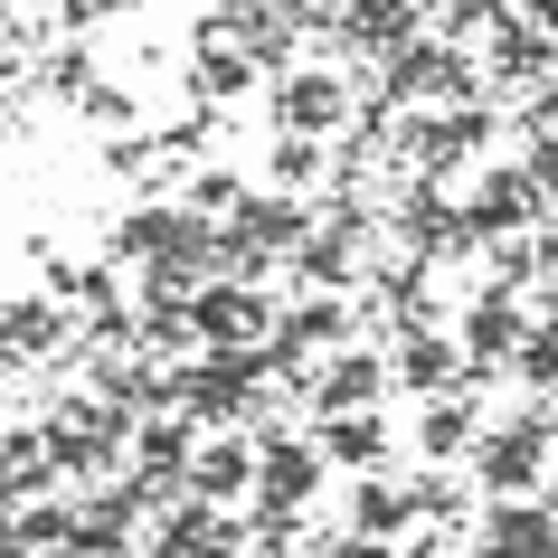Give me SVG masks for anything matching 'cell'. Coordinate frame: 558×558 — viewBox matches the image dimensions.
I'll use <instances>...</instances> for the list:
<instances>
[{
  "mask_svg": "<svg viewBox=\"0 0 558 558\" xmlns=\"http://www.w3.org/2000/svg\"><path fill=\"white\" fill-rule=\"evenodd\" d=\"M549 436H558V408H549V398H521L501 426H483V445H473V483H483L493 501H539V493H549Z\"/></svg>",
  "mask_w": 558,
  "mask_h": 558,
  "instance_id": "6da1fadb",
  "label": "cell"
},
{
  "mask_svg": "<svg viewBox=\"0 0 558 558\" xmlns=\"http://www.w3.org/2000/svg\"><path fill=\"white\" fill-rule=\"evenodd\" d=\"M265 388H275L265 341L256 351H208L180 369V416H199V426H265Z\"/></svg>",
  "mask_w": 558,
  "mask_h": 558,
  "instance_id": "7a4b0ae2",
  "label": "cell"
},
{
  "mask_svg": "<svg viewBox=\"0 0 558 558\" xmlns=\"http://www.w3.org/2000/svg\"><path fill=\"white\" fill-rule=\"evenodd\" d=\"M114 256H143V265H208L218 256V218L199 208H123L114 218Z\"/></svg>",
  "mask_w": 558,
  "mask_h": 558,
  "instance_id": "3957f363",
  "label": "cell"
},
{
  "mask_svg": "<svg viewBox=\"0 0 558 558\" xmlns=\"http://www.w3.org/2000/svg\"><path fill=\"white\" fill-rule=\"evenodd\" d=\"M360 236H369V208L341 190V199H323V218H313V236L294 246V284H313V294H341V284H360Z\"/></svg>",
  "mask_w": 558,
  "mask_h": 558,
  "instance_id": "277c9868",
  "label": "cell"
},
{
  "mask_svg": "<svg viewBox=\"0 0 558 558\" xmlns=\"http://www.w3.org/2000/svg\"><path fill=\"white\" fill-rule=\"evenodd\" d=\"M426 10H436V0H341V10H331V48H341V58H398V48H416V38H426Z\"/></svg>",
  "mask_w": 558,
  "mask_h": 558,
  "instance_id": "5b68a950",
  "label": "cell"
},
{
  "mask_svg": "<svg viewBox=\"0 0 558 558\" xmlns=\"http://www.w3.org/2000/svg\"><path fill=\"white\" fill-rule=\"evenodd\" d=\"M351 114H360V86H351V76H331V66H294V76H275V133H313V143H331Z\"/></svg>",
  "mask_w": 558,
  "mask_h": 558,
  "instance_id": "8992f818",
  "label": "cell"
},
{
  "mask_svg": "<svg viewBox=\"0 0 558 558\" xmlns=\"http://www.w3.org/2000/svg\"><path fill=\"white\" fill-rule=\"evenodd\" d=\"M388 228H398V246H408V256H426V265H436V256H473V246H483V236H473V218L445 199V180H436V171H426L408 199L388 208Z\"/></svg>",
  "mask_w": 558,
  "mask_h": 558,
  "instance_id": "52a82bcc",
  "label": "cell"
},
{
  "mask_svg": "<svg viewBox=\"0 0 558 558\" xmlns=\"http://www.w3.org/2000/svg\"><path fill=\"white\" fill-rule=\"evenodd\" d=\"M313 218H323V208L294 199V190H246L236 218H228V236L246 246V256H265V265H294V246L313 236Z\"/></svg>",
  "mask_w": 558,
  "mask_h": 558,
  "instance_id": "ba28073f",
  "label": "cell"
},
{
  "mask_svg": "<svg viewBox=\"0 0 558 558\" xmlns=\"http://www.w3.org/2000/svg\"><path fill=\"white\" fill-rule=\"evenodd\" d=\"M483 76H493V95H549L558 86V29L501 20V29L483 38Z\"/></svg>",
  "mask_w": 558,
  "mask_h": 558,
  "instance_id": "9c48e42d",
  "label": "cell"
},
{
  "mask_svg": "<svg viewBox=\"0 0 558 558\" xmlns=\"http://www.w3.org/2000/svg\"><path fill=\"white\" fill-rule=\"evenodd\" d=\"M190 313H199V341H208V351H256L265 331L284 323V313L265 303V284H218V275L199 284V303H190Z\"/></svg>",
  "mask_w": 558,
  "mask_h": 558,
  "instance_id": "30bf717a",
  "label": "cell"
},
{
  "mask_svg": "<svg viewBox=\"0 0 558 558\" xmlns=\"http://www.w3.org/2000/svg\"><path fill=\"white\" fill-rule=\"evenodd\" d=\"M199 416H143L133 426V483H151L161 501H180L190 493V454H199Z\"/></svg>",
  "mask_w": 558,
  "mask_h": 558,
  "instance_id": "8fae6325",
  "label": "cell"
},
{
  "mask_svg": "<svg viewBox=\"0 0 558 558\" xmlns=\"http://www.w3.org/2000/svg\"><path fill=\"white\" fill-rule=\"evenodd\" d=\"M539 208H558V199H539V190H530V171H521V161H501V171H483V180H473L464 218H473V236L493 246V236H530V228H539Z\"/></svg>",
  "mask_w": 558,
  "mask_h": 558,
  "instance_id": "7c38bea8",
  "label": "cell"
},
{
  "mask_svg": "<svg viewBox=\"0 0 558 558\" xmlns=\"http://www.w3.org/2000/svg\"><path fill=\"white\" fill-rule=\"evenodd\" d=\"M256 493V426H218V436H199V454H190V501H246Z\"/></svg>",
  "mask_w": 558,
  "mask_h": 558,
  "instance_id": "4fadbf2b",
  "label": "cell"
},
{
  "mask_svg": "<svg viewBox=\"0 0 558 558\" xmlns=\"http://www.w3.org/2000/svg\"><path fill=\"white\" fill-rule=\"evenodd\" d=\"M521 294H501V284H483V294L464 303V331H454V341H464V369H511V351H521Z\"/></svg>",
  "mask_w": 558,
  "mask_h": 558,
  "instance_id": "5bb4252c",
  "label": "cell"
},
{
  "mask_svg": "<svg viewBox=\"0 0 558 558\" xmlns=\"http://www.w3.org/2000/svg\"><path fill=\"white\" fill-rule=\"evenodd\" d=\"M236 539H246V530H236L218 501H190V493L151 521V558H236Z\"/></svg>",
  "mask_w": 558,
  "mask_h": 558,
  "instance_id": "9a60e30c",
  "label": "cell"
},
{
  "mask_svg": "<svg viewBox=\"0 0 558 558\" xmlns=\"http://www.w3.org/2000/svg\"><path fill=\"white\" fill-rule=\"evenodd\" d=\"M483 558H558V511L549 501H493L483 511Z\"/></svg>",
  "mask_w": 558,
  "mask_h": 558,
  "instance_id": "2e32d148",
  "label": "cell"
},
{
  "mask_svg": "<svg viewBox=\"0 0 558 558\" xmlns=\"http://www.w3.org/2000/svg\"><path fill=\"white\" fill-rule=\"evenodd\" d=\"M388 379L416 388V398H445V388L464 379V341H445V331H398V351H388Z\"/></svg>",
  "mask_w": 558,
  "mask_h": 558,
  "instance_id": "e0dca14e",
  "label": "cell"
},
{
  "mask_svg": "<svg viewBox=\"0 0 558 558\" xmlns=\"http://www.w3.org/2000/svg\"><path fill=\"white\" fill-rule=\"evenodd\" d=\"M379 388H388V360L351 341V351H331V369H313V408L351 416V408H379Z\"/></svg>",
  "mask_w": 558,
  "mask_h": 558,
  "instance_id": "ac0fdd59",
  "label": "cell"
},
{
  "mask_svg": "<svg viewBox=\"0 0 558 558\" xmlns=\"http://www.w3.org/2000/svg\"><path fill=\"white\" fill-rule=\"evenodd\" d=\"M313 445H323V464H351V473H379L388 464V416L379 408H351V416H323V426H313Z\"/></svg>",
  "mask_w": 558,
  "mask_h": 558,
  "instance_id": "d6986e66",
  "label": "cell"
},
{
  "mask_svg": "<svg viewBox=\"0 0 558 558\" xmlns=\"http://www.w3.org/2000/svg\"><path fill=\"white\" fill-rule=\"evenodd\" d=\"M58 483V454H48V426H10L0 436V501L20 511V501H38Z\"/></svg>",
  "mask_w": 558,
  "mask_h": 558,
  "instance_id": "ffe728a7",
  "label": "cell"
},
{
  "mask_svg": "<svg viewBox=\"0 0 558 558\" xmlns=\"http://www.w3.org/2000/svg\"><path fill=\"white\" fill-rule=\"evenodd\" d=\"M379 323L436 331V265H426V256H408V265H388V275H379Z\"/></svg>",
  "mask_w": 558,
  "mask_h": 558,
  "instance_id": "44dd1931",
  "label": "cell"
},
{
  "mask_svg": "<svg viewBox=\"0 0 558 558\" xmlns=\"http://www.w3.org/2000/svg\"><path fill=\"white\" fill-rule=\"evenodd\" d=\"M473 445H483V426H473V398H464V388L426 398V416H416V454H426V464H454V454H473Z\"/></svg>",
  "mask_w": 558,
  "mask_h": 558,
  "instance_id": "7402d4cb",
  "label": "cell"
},
{
  "mask_svg": "<svg viewBox=\"0 0 558 558\" xmlns=\"http://www.w3.org/2000/svg\"><path fill=\"white\" fill-rule=\"evenodd\" d=\"M341 530H360V539H388V549H398V539L416 530V511H408V493H398V483L360 473V483H351V521H341Z\"/></svg>",
  "mask_w": 558,
  "mask_h": 558,
  "instance_id": "603a6c76",
  "label": "cell"
},
{
  "mask_svg": "<svg viewBox=\"0 0 558 558\" xmlns=\"http://www.w3.org/2000/svg\"><path fill=\"white\" fill-rule=\"evenodd\" d=\"M265 171H275V190L313 199V190L331 180V143H313V133H275V143H265Z\"/></svg>",
  "mask_w": 558,
  "mask_h": 558,
  "instance_id": "cb8c5ba5",
  "label": "cell"
},
{
  "mask_svg": "<svg viewBox=\"0 0 558 558\" xmlns=\"http://www.w3.org/2000/svg\"><path fill=\"white\" fill-rule=\"evenodd\" d=\"M246 86H256V58L228 48V38H208L199 58H190V95H199V105H236Z\"/></svg>",
  "mask_w": 558,
  "mask_h": 558,
  "instance_id": "d4e9b609",
  "label": "cell"
},
{
  "mask_svg": "<svg viewBox=\"0 0 558 558\" xmlns=\"http://www.w3.org/2000/svg\"><path fill=\"white\" fill-rule=\"evenodd\" d=\"M190 341H199V313L190 303H171V294L133 303V351H190Z\"/></svg>",
  "mask_w": 558,
  "mask_h": 558,
  "instance_id": "484cf974",
  "label": "cell"
},
{
  "mask_svg": "<svg viewBox=\"0 0 558 558\" xmlns=\"http://www.w3.org/2000/svg\"><path fill=\"white\" fill-rule=\"evenodd\" d=\"M20 549L29 558H58V549H76V501H20Z\"/></svg>",
  "mask_w": 558,
  "mask_h": 558,
  "instance_id": "4316f807",
  "label": "cell"
},
{
  "mask_svg": "<svg viewBox=\"0 0 558 558\" xmlns=\"http://www.w3.org/2000/svg\"><path fill=\"white\" fill-rule=\"evenodd\" d=\"M408 511H416V521H426V530H454V521H464V511H473V501H464V483H454V473H445V464H426V473H416V483H408Z\"/></svg>",
  "mask_w": 558,
  "mask_h": 558,
  "instance_id": "83f0119b",
  "label": "cell"
},
{
  "mask_svg": "<svg viewBox=\"0 0 558 558\" xmlns=\"http://www.w3.org/2000/svg\"><path fill=\"white\" fill-rule=\"evenodd\" d=\"M539 275H549V265H539L530 236H493V246H483V284H501V294H530Z\"/></svg>",
  "mask_w": 558,
  "mask_h": 558,
  "instance_id": "f1b7e54d",
  "label": "cell"
},
{
  "mask_svg": "<svg viewBox=\"0 0 558 558\" xmlns=\"http://www.w3.org/2000/svg\"><path fill=\"white\" fill-rule=\"evenodd\" d=\"M0 341H10V351H58L66 313H58V303H10V313H0Z\"/></svg>",
  "mask_w": 558,
  "mask_h": 558,
  "instance_id": "f546056e",
  "label": "cell"
},
{
  "mask_svg": "<svg viewBox=\"0 0 558 558\" xmlns=\"http://www.w3.org/2000/svg\"><path fill=\"white\" fill-rule=\"evenodd\" d=\"M511 369H521L530 398H549V388H558V323H530L521 351H511Z\"/></svg>",
  "mask_w": 558,
  "mask_h": 558,
  "instance_id": "4dcf8cb0",
  "label": "cell"
},
{
  "mask_svg": "<svg viewBox=\"0 0 558 558\" xmlns=\"http://www.w3.org/2000/svg\"><path fill=\"white\" fill-rule=\"evenodd\" d=\"M501 20H521V0H445V38L464 48V38H493Z\"/></svg>",
  "mask_w": 558,
  "mask_h": 558,
  "instance_id": "1f68e13d",
  "label": "cell"
},
{
  "mask_svg": "<svg viewBox=\"0 0 558 558\" xmlns=\"http://www.w3.org/2000/svg\"><path fill=\"white\" fill-rule=\"evenodd\" d=\"M521 171H530L539 199H558V123H549V133H521Z\"/></svg>",
  "mask_w": 558,
  "mask_h": 558,
  "instance_id": "d6a6232c",
  "label": "cell"
},
{
  "mask_svg": "<svg viewBox=\"0 0 558 558\" xmlns=\"http://www.w3.org/2000/svg\"><path fill=\"white\" fill-rule=\"evenodd\" d=\"M236 199H246V190H236L228 171H199V180H190V208H199V218H218V228L236 218Z\"/></svg>",
  "mask_w": 558,
  "mask_h": 558,
  "instance_id": "836d02e7",
  "label": "cell"
},
{
  "mask_svg": "<svg viewBox=\"0 0 558 558\" xmlns=\"http://www.w3.org/2000/svg\"><path fill=\"white\" fill-rule=\"evenodd\" d=\"M313 558H398V549H388V539H360V530H331Z\"/></svg>",
  "mask_w": 558,
  "mask_h": 558,
  "instance_id": "e575fe53",
  "label": "cell"
},
{
  "mask_svg": "<svg viewBox=\"0 0 558 558\" xmlns=\"http://www.w3.org/2000/svg\"><path fill=\"white\" fill-rule=\"evenodd\" d=\"M530 246H539V265L558 275V208H539V228H530Z\"/></svg>",
  "mask_w": 558,
  "mask_h": 558,
  "instance_id": "d590c367",
  "label": "cell"
},
{
  "mask_svg": "<svg viewBox=\"0 0 558 558\" xmlns=\"http://www.w3.org/2000/svg\"><path fill=\"white\" fill-rule=\"evenodd\" d=\"M549 123H558V86H549V95H530V114H521V133H549Z\"/></svg>",
  "mask_w": 558,
  "mask_h": 558,
  "instance_id": "8d00e7d4",
  "label": "cell"
},
{
  "mask_svg": "<svg viewBox=\"0 0 558 558\" xmlns=\"http://www.w3.org/2000/svg\"><path fill=\"white\" fill-rule=\"evenodd\" d=\"M521 20L530 29H558V0H521Z\"/></svg>",
  "mask_w": 558,
  "mask_h": 558,
  "instance_id": "74e56055",
  "label": "cell"
},
{
  "mask_svg": "<svg viewBox=\"0 0 558 558\" xmlns=\"http://www.w3.org/2000/svg\"><path fill=\"white\" fill-rule=\"evenodd\" d=\"M539 501H549V511H558V473H549V493H539Z\"/></svg>",
  "mask_w": 558,
  "mask_h": 558,
  "instance_id": "f35d334b",
  "label": "cell"
},
{
  "mask_svg": "<svg viewBox=\"0 0 558 558\" xmlns=\"http://www.w3.org/2000/svg\"><path fill=\"white\" fill-rule=\"evenodd\" d=\"M58 558H86V549H58Z\"/></svg>",
  "mask_w": 558,
  "mask_h": 558,
  "instance_id": "ab89813d",
  "label": "cell"
},
{
  "mask_svg": "<svg viewBox=\"0 0 558 558\" xmlns=\"http://www.w3.org/2000/svg\"><path fill=\"white\" fill-rule=\"evenodd\" d=\"M436 10H445V0H436Z\"/></svg>",
  "mask_w": 558,
  "mask_h": 558,
  "instance_id": "60d3db41",
  "label": "cell"
},
{
  "mask_svg": "<svg viewBox=\"0 0 558 558\" xmlns=\"http://www.w3.org/2000/svg\"><path fill=\"white\" fill-rule=\"evenodd\" d=\"M143 558H151V549H143Z\"/></svg>",
  "mask_w": 558,
  "mask_h": 558,
  "instance_id": "b9f144b4",
  "label": "cell"
}]
</instances>
